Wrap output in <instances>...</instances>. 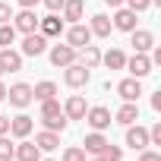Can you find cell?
Returning <instances> with one entry per match:
<instances>
[{
  "instance_id": "cell-1",
  "label": "cell",
  "mask_w": 161,
  "mask_h": 161,
  "mask_svg": "<svg viewBox=\"0 0 161 161\" xmlns=\"http://www.w3.org/2000/svg\"><path fill=\"white\" fill-rule=\"evenodd\" d=\"M89 79H92V73L82 66V63H69V66H63V82L69 86V89H86L89 86Z\"/></svg>"
},
{
  "instance_id": "cell-2",
  "label": "cell",
  "mask_w": 161,
  "mask_h": 161,
  "mask_svg": "<svg viewBox=\"0 0 161 161\" xmlns=\"http://www.w3.org/2000/svg\"><path fill=\"white\" fill-rule=\"evenodd\" d=\"M63 35H66V44L69 47H86V44H92V32H89V25H82V22H73L69 29H63Z\"/></svg>"
},
{
  "instance_id": "cell-3",
  "label": "cell",
  "mask_w": 161,
  "mask_h": 161,
  "mask_svg": "<svg viewBox=\"0 0 161 161\" xmlns=\"http://www.w3.org/2000/svg\"><path fill=\"white\" fill-rule=\"evenodd\" d=\"M44 51H47V38H44L41 32H29V35L22 38V51H19L22 57H41Z\"/></svg>"
},
{
  "instance_id": "cell-4",
  "label": "cell",
  "mask_w": 161,
  "mask_h": 161,
  "mask_svg": "<svg viewBox=\"0 0 161 161\" xmlns=\"http://www.w3.org/2000/svg\"><path fill=\"white\" fill-rule=\"evenodd\" d=\"M92 130H108L111 123H114V117H111V111L108 108H101V104H95V108H89L86 111V117H82Z\"/></svg>"
},
{
  "instance_id": "cell-5",
  "label": "cell",
  "mask_w": 161,
  "mask_h": 161,
  "mask_svg": "<svg viewBox=\"0 0 161 161\" xmlns=\"http://www.w3.org/2000/svg\"><path fill=\"white\" fill-rule=\"evenodd\" d=\"M7 98H10L13 108H29L32 104V86L29 82H16V86L7 89Z\"/></svg>"
},
{
  "instance_id": "cell-6",
  "label": "cell",
  "mask_w": 161,
  "mask_h": 161,
  "mask_svg": "<svg viewBox=\"0 0 161 161\" xmlns=\"http://www.w3.org/2000/svg\"><path fill=\"white\" fill-rule=\"evenodd\" d=\"M76 57H79V51L76 47H69V44H54L51 47V63L54 66H69V63H76Z\"/></svg>"
},
{
  "instance_id": "cell-7",
  "label": "cell",
  "mask_w": 161,
  "mask_h": 161,
  "mask_svg": "<svg viewBox=\"0 0 161 161\" xmlns=\"http://www.w3.org/2000/svg\"><path fill=\"white\" fill-rule=\"evenodd\" d=\"M13 29L22 32V35L38 32V16H35V10H19V13L13 16Z\"/></svg>"
},
{
  "instance_id": "cell-8",
  "label": "cell",
  "mask_w": 161,
  "mask_h": 161,
  "mask_svg": "<svg viewBox=\"0 0 161 161\" xmlns=\"http://www.w3.org/2000/svg\"><path fill=\"white\" fill-rule=\"evenodd\" d=\"M123 66L130 69V76H133V79H145V76L152 73V60H148L145 54H133Z\"/></svg>"
},
{
  "instance_id": "cell-9",
  "label": "cell",
  "mask_w": 161,
  "mask_h": 161,
  "mask_svg": "<svg viewBox=\"0 0 161 161\" xmlns=\"http://www.w3.org/2000/svg\"><path fill=\"white\" fill-rule=\"evenodd\" d=\"M126 145H130L133 152L148 148V130H145V126H139V123H136V126L130 123V126H126Z\"/></svg>"
},
{
  "instance_id": "cell-10",
  "label": "cell",
  "mask_w": 161,
  "mask_h": 161,
  "mask_svg": "<svg viewBox=\"0 0 161 161\" xmlns=\"http://www.w3.org/2000/svg\"><path fill=\"white\" fill-rule=\"evenodd\" d=\"M38 32H41L44 38H60V35H63V19H60L57 13H51V16L38 19Z\"/></svg>"
},
{
  "instance_id": "cell-11",
  "label": "cell",
  "mask_w": 161,
  "mask_h": 161,
  "mask_svg": "<svg viewBox=\"0 0 161 161\" xmlns=\"http://www.w3.org/2000/svg\"><path fill=\"white\" fill-rule=\"evenodd\" d=\"M86 111H89V104H86V98H82V95H69V98H66V104H63L66 120H82V117H86Z\"/></svg>"
},
{
  "instance_id": "cell-12",
  "label": "cell",
  "mask_w": 161,
  "mask_h": 161,
  "mask_svg": "<svg viewBox=\"0 0 161 161\" xmlns=\"http://www.w3.org/2000/svg\"><path fill=\"white\" fill-rule=\"evenodd\" d=\"M111 25H114V29H120V32H133V29H136V13H133L130 7H117V13H114Z\"/></svg>"
},
{
  "instance_id": "cell-13",
  "label": "cell",
  "mask_w": 161,
  "mask_h": 161,
  "mask_svg": "<svg viewBox=\"0 0 161 161\" xmlns=\"http://www.w3.org/2000/svg\"><path fill=\"white\" fill-rule=\"evenodd\" d=\"M130 35H133V47H136V54H148V51L155 47V35H152L148 29H133Z\"/></svg>"
},
{
  "instance_id": "cell-14",
  "label": "cell",
  "mask_w": 161,
  "mask_h": 161,
  "mask_svg": "<svg viewBox=\"0 0 161 161\" xmlns=\"http://www.w3.org/2000/svg\"><path fill=\"white\" fill-rule=\"evenodd\" d=\"M117 92H120L123 101H139V95H142V82L130 76V79H123V82H117Z\"/></svg>"
},
{
  "instance_id": "cell-15",
  "label": "cell",
  "mask_w": 161,
  "mask_h": 161,
  "mask_svg": "<svg viewBox=\"0 0 161 161\" xmlns=\"http://www.w3.org/2000/svg\"><path fill=\"white\" fill-rule=\"evenodd\" d=\"M79 63H82L86 69H95L98 63H101V51H98V44H86V47H79V57H76Z\"/></svg>"
},
{
  "instance_id": "cell-16",
  "label": "cell",
  "mask_w": 161,
  "mask_h": 161,
  "mask_svg": "<svg viewBox=\"0 0 161 161\" xmlns=\"http://www.w3.org/2000/svg\"><path fill=\"white\" fill-rule=\"evenodd\" d=\"M0 63H3L7 73H19L22 69V54L13 47H0Z\"/></svg>"
},
{
  "instance_id": "cell-17",
  "label": "cell",
  "mask_w": 161,
  "mask_h": 161,
  "mask_svg": "<svg viewBox=\"0 0 161 161\" xmlns=\"http://www.w3.org/2000/svg\"><path fill=\"white\" fill-rule=\"evenodd\" d=\"M114 120H117V123H123V126L136 123V120H139V104H136V101H123V108L114 114Z\"/></svg>"
},
{
  "instance_id": "cell-18",
  "label": "cell",
  "mask_w": 161,
  "mask_h": 161,
  "mask_svg": "<svg viewBox=\"0 0 161 161\" xmlns=\"http://www.w3.org/2000/svg\"><path fill=\"white\" fill-rule=\"evenodd\" d=\"M86 13V0H63V19L66 22H79Z\"/></svg>"
},
{
  "instance_id": "cell-19",
  "label": "cell",
  "mask_w": 161,
  "mask_h": 161,
  "mask_svg": "<svg viewBox=\"0 0 161 161\" xmlns=\"http://www.w3.org/2000/svg\"><path fill=\"white\" fill-rule=\"evenodd\" d=\"M82 145H86V155H101V152H104V145H108V139L101 136V130H92V133L86 136V142H82Z\"/></svg>"
},
{
  "instance_id": "cell-20",
  "label": "cell",
  "mask_w": 161,
  "mask_h": 161,
  "mask_svg": "<svg viewBox=\"0 0 161 161\" xmlns=\"http://www.w3.org/2000/svg\"><path fill=\"white\" fill-rule=\"evenodd\" d=\"M47 98H57V86L51 82V79L32 86V101H47Z\"/></svg>"
},
{
  "instance_id": "cell-21",
  "label": "cell",
  "mask_w": 161,
  "mask_h": 161,
  "mask_svg": "<svg viewBox=\"0 0 161 161\" xmlns=\"http://www.w3.org/2000/svg\"><path fill=\"white\" fill-rule=\"evenodd\" d=\"M111 29H114V25H111V19H108L104 13H95V16H92V25H89V32H92V35L108 38V35H111Z\"/></svg>"
},
{
  "instance_id": "cell-22",
  "label": "cell",
  "mask_w": 161,
  "mask_h": 161,
  "mask_svg": "<svg viewBox=\"0 0 161 161\" xmlns=\"http://www.w3.org/2000/svg\"><path fill=\"white\" fill-rule=\"evenodd\" d=\"M35 145H38L41 152H54V148L60 145V133H51V130H41V133L35 136Z\"/></svg>"
},
{
  "instance_id": "cell-23",
  "label": "cell",
  "mask_w": 161,
  "mask_h": 161,
  "mask_svg": "<svg viewBox=\"0 0 161 161\" xmlns=\"http://www.w3.org/2000/svg\"><path fill=\"white\" fill-rule=\"evenodd\" d=\"M13 158H19V161H38V158H41V148H38L35 142L25 139V142L16 145V155H13Z\"/></svg>"
},
{
  "instance_id": "cell-24",
  "label": "cell",
  "mask_w": 161,
  "mask_h": 161,
  "mask_svg": "<svg viewBox=\"0 0 161 161\" xmlns=\"http://www.w3.org/2000/svg\"><path fill=\"white\" fill-rule=\"evenodd\" d=\"M101 63H104L108 69H123V63H126V54H123L120 47H111L108 54H101Z\"/></svg>"
},
{
  "instance_id": "cell-25",
  "label": "cell",
  "mask_w": 161,
  "mask_h": 161,
  "mask_svg": "<svg viewBox=\"0 0 161 161\" xmlns=\"http://www.w3.org/2000/svg\"><path fill=\"white\" fill-rule=\"evenodd\" d=\"M10 133H13V136H19V139H25V136L32 133V117H25V114L13 117V120H10Z\"/></svg>"
},
{
  "instance_id": "cell-26",
  "label": "cell",
  "mask_w": 161,
  "mask_h": 161,
  "mask_svg": "<svg viewBox=\"0 0 161 161\" xmlns=\"http://www.w3.org/2000/svg\"><path fill=\"white\" fill-rule=\"evenodd\" d=\"M41 123H44V130H51V133H63L69 120H66V114L60 111V114H54V117H44Z\"/></svg>"
},
{
  "instance_id": "cell-27",
  "label": "cell",
  "mask_w": 161,
  "mask_h": 161,
  "mask_svg": "<svg viewBox=\"0 0 161 161\" xmlns=\"http://www.w3.org/2000/svg\"><path fill=\"white\" fill-rule=\"evenodd\" d=\"M16 41V29H13V22H3L0 25V47H10Z\"/></svg>"
},
{
  "instance_id": "cell-28",
  "label": "cell",
  "mask_w": 161,
  "mask_h": 161,
  "mask_svg": "<svg viewBox=\"0 0 161 161\" xmlns=\"http://www.w3.org/2000/svg\"><path fill=\"white\" fill-rule=\"evenodd\" d=\"M63 108H60V101L57 98H47V101H41V120L44 117H54V114H60Z\"/></svg>"
},
{
  "instance_id": "cell-29",
  "label": "cell",
  "mask_w": 161,
  "mask_h": 161,
  "mask_svg": "<svg viewBox=\"0 0 161 161\" xmlns=\"http://www.w3.org/2000/svg\"><path fill=\"white\" fill-rule=\"evenodd\" d=\"M13 155H16V145H13L7 136H0V161H10Z\"/></svg>"
},
{
  "instance_id": "cell-30",
  "label": "cell",
  "mask_w": 161,
  "mask_h": 161,
  "mask_svg": "<svg viewBox=\"0 0 161 161\" xmlns=\"http://www.w3.org/2000/svg\"><path fill=\"white\" fill-rule=\"evenodd\" d=\"M63 161H86V148H79V145L63 148Z\"/></svg>"
},
{
  "instance_id": "cell-31",
  "label": "cell",
  "mask_w": 161,
  "mask_h": 161,
  "mask_svg": "<svg viewBox=\"0 0 161 161\" xmlns=\"http://www.w3.org/2000/svg\"><path fill=\"white\" fill-rule=\"evenodd\" d=\"M101 158H104V161H120V158H123V152H120L117 145H111V142H108V145H104V152H101Z\"/></svg>"
},
{
  "instance_id": "cell-32",
  "label": "cell",
  "mask_w": 161,
  "mask_h": 161,
  "mask_svg": "<svg viewBox=\"0 0 161 161\" xmlns=\"http://www.w3.org/2000/svg\"><path fill=\"white\" fill-rule=\"evenodd\" d=\"M123 3H126L133 13H142V10H148V7H152V0H123Z\"/></svg>"
},
{
  "instance_id": "cell-33",
  "label": "cell",
  "mask_w": 161,
  "mask_h": 161,
  "mask_svg": "<svg viewBox=\"0 0 161 161\" xmlns=\"http://www.w3.org/2000/svg\"><path fill=\"white\" fill-rule=\"evenodd\" d=\"M148 145H161V120L148 130Z\"/></svg>"
},
{
  "instance_id": "cell-34",
  "label": "cell",
  "mask_w": 161,
  "mask_h": 161,
  "mask_svg": "<svg viewBox=\"0 0 161 161\" xmlns=\"http://www.w3.org/2000/svg\"><path fill=\"white\" fill-rule=\"evenodd\" d=\"M13 19V10H10V3H0V25L3 22H10Z\"/></svg>"
},
{
  "instance_id": "cell-35",
  "label": "cell",
  "mask_w": 161,
  "mask_h": 161,
  "mask_svg": "<svg viewBox=\"0 0 161 161\" xmlns=\"http://www.w3.org/2000/svg\"><path fill=\"white\" fill-rule=\"evenodd\" d=\"M139 161H161V155H158V152H152V148H142Z\"/></svg>"
},
{
  "instance_id": "cell-36",
  "label": "cell",
  "mask_w": 161,
  "mask_h": 161,
  "mask_svg": "<svg viewBox=\"0 0 161 161\" xmlns=\"http://www.w3.org/2000/svg\"><path fill=\"white\" fill-rule=\"evenodd\" d=\"M41 3L51 10V13H57V10H63V0H41Z\"/></svg>"
},
{
  "instance_id": "cell-37",
  "label": "cell",
  "mask_w": 161,
  "mask_h": 161,
  "mask_svg": "<svg viewBox=\"0 0 161 161\" xmlns=\"http://www.w3.org/2000/svg\"><path fill=\"white\" fill-rule=\"evenodd\" d=\"M0 136H10V117L0 114Z\"/></svg>"
},
{
  "instance_id": "cell-38",
  "label": "cell",
  "mask_w": 161,
  "mask_h": 161,
  "mask_svg": "<svg viewBox=\"0 0 161 161\" xmlns=\"http://www.w3.org/2000/svg\"><path fill=\"white\" fill-rule=\"evenodd\" d=\"M16 3H19V7H22V10H35V7H38V3H41V0H16Z\"/></svg>"
},
{
  "instance_id": "cell-39",
  "label": "cell",
  "mask_w": 161,
  "mask_h": 161,
  "mask_svg": "<svg viewBox=\"0 0 161 161\" xmlns=\"http://www.w3.org/2000/svg\"><path fill=\"white\" fill-rule=\"evenodd\" d=\"M152 108H155V111H161V92H155V95H152Z\"/></svg>"
},
{
  "instance_id": "cell-40",
  "label": "cell",
  "mask_w": 161,
  "mask_h": 161,
  "mask_svg": "<svg viewBox=\"0 0 161 161\" xmlns=\"http://www.w3.org/2000/svg\"><path fill=\"white\" fill-rule=\"evenodd\" d=\"M104 3H108V7H114V10H117V7H123V0H104Z\"/></svg>"
},
{
  "instance_id": "cell-41",
  "label": "cell",
  "mask_w": 161,
  "mask_h": 161,
  "mask_svg": "<svg viewBox=\"0 0 161 161\" xmlns=\"http://www.w3.org/2000/svg\"><path fill=\"white\" fill-rule=\"evenodd\" d=\"M3 98H7V86H3V82H0V101H3Z\"/></svg>"
},
{
  "instance_id": "cell-42",
  "label": "cell",
  "mask_w": 161,
  "mask_h": 161,
  "mask_svg": "<svg viewBox=\"0 0 161 161\" xmlns=\"http://www.w3.org/2000/svg\"><path fill=\"white\" fill-rule=\"evenodd\" d=\"M92 161H104V158H101V155H95V158H92Z\"/></svg>"
},
{
  "instance_id": "cell-43",
  "label": "cell",
  "mask_w": 161,
  "mask_h": 161,
  "mask_svg": "<svg viewBox=\"0 0 161 161\" xmlns=\"http://www.w3.org/2000/svg\"><path fill=\"white\" fill-rule=\"evenodd\" d=\"M3 73H7V69H3V63H0V76H3Z\"/></svg>"
},
{
  "instance_id": "cell-44",
  "label": "cell",
  "mask_w": 161,
  "mask_h": 161,
  "mask_svg": "<svg viewBox=\"0 0 161 161\" xmlns=\"http://www.w3.org/2000/svg\"><path fill=\"white\" fill-rule=\"evenodd\" d=\"M38 161H51V158H38Z\"/></svg>"
}]
</instances>
